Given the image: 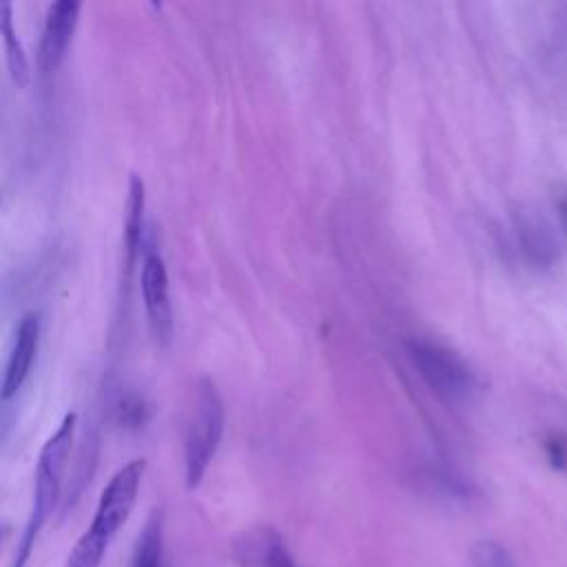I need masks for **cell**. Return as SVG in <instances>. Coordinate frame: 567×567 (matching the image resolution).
I'll return each mask as SVG.
<instances>
[{"label":"cell","instance_id":"obj_1","mask_svg":"<svg viewBox=\"0 0 567 567\" xmlns=\"http://www.w3.org/2000/svg\"><path fill=\"white\" fill-rule=\"evenodd\" d=\"M146 461L133 458L122 465L100 494L91 527L73 545L64 567H100L111 540L128 520L144 478Z\"/></svg>","mask_w":567,"mask_h":567},{"label":"cell","instance_id":"obj_2","mask_svg":"<svg viewBox=\"0 0 567 567\" xmlns=\"http://www.w3.org/2000/svg\"><path fill=\"white\" fill-rule=\"evenodd\" d=\"M75 423L78 414L66 412L55 427V432L44 441L38 465H35V485H33V501H31V512L20 538V545L16 549V556L11 560V567H27L31 549L35 538L40 536L42 527L47 525L49 516L53 514L60 492H62V478L64 470L71 456L73 439H75Z\"/></svg>","mask_w":567,"mask_h":567},{"label":"cell","instance_id":"obj_3","mask_svg":"<svg viewBox=\"0 0 567 567\" xmlns=\"http://www.w3.org/2000/svg\"><path fill=\"white\" fill-rule=\"evenodd\" d=\"M408 357L425 385L447 405H470L483 390L474 368L439 341L412 337L408 341Z\"/></svg>","mask_w":567,"mask_h":567},{"label":"cell","instance_id":"obj_4","mask_svg":"<svg viewBox=\"0 0 567 567\" xmlns=\"http://www.w3.org/2000/svg\"><path fill=\"white\" fill-rule=\"evenodd\" d=\"M224 432V405L210 379H202L197 388L195 410L186 427L184 441V463H186V485L197 487L204 478L219 439Z\"/></svg>","mask_w":567,"mask_h":567},{"label":"cell","instance_id":"obj_5","mask_svg":"<svg viewBox=\"0 0 567 567\" xmlns=\"http://www.w3.org/2000/svg\"><path fill=\"white\" fill-rule=\"evenodd\" d=\"M140 290L148 317L151 334L157 346L166 348L173 341V306L168 292V272L164 259L155 250H146L140 272Z\"/></svg>","mask_w":567,"mask_h":567},{"label":"cell","instance_id":"obj_6","mask_svg":"<svg viewBox=\"0 0 567 567\" xmlns=\"http://www.w3.org/2000/svg\"><path fill=\"white\" fill-rule=\"evenodd\" d=\"M82 4L75 0H58L51 2L44 16L42 38L38 47V73L42 80L55 75V71L66 60Z\"/></svg>","mask_w":567,"mask_h":567},{"label":"cell","instance_id":"obj_7","mask_svg":"<svg viewBox=\"0 0 567 567\" xmlns=\"http://www.w3.org/2000/svg\"><path fill=\"white\" fill-rule=\"evenodd\" d=\"M38 341H40V317L38 312H27L16 326L11 352L7 359L2 388H0V396L4 401L13 399L22 390L38 354Z\"/></svg>","mask_w":567,"mask_h":567},{"label":"cell","instance_id":"obj_8","mask_svg":"<svg viewBox=\"0 0 567 567\" xmlns=\"http://www.w3.org/2000/svg\"><path fill=\"white\" fill-rule=\"evenodd\" d=\"M144 208H146V186L140 175H131L128 179V197L124 206V224H122V292L128 299V281L137 257L144 244Z\"/></svg>","mask_w":567,"mask_h":567},{"label":"cell","instance_id":"obj_9","mask_svg":"<svg viewBox=\"0 0 567 567\" xmlns=\"http://www.w3.org/2000/svg\"><path fill=\"white\" fill-rule=\"evenodd\" d=\"M239 560L246 567H297L275 529H257L239 543Z\"/></svg>","mask_w":567,"mask_h":567},{"label":"cell","instance_id":"obj_10","mask_svg":"<svg viewBox=\"0 0 567 567\" xmlns=\"http://www.w3.org/2000/svg\"><path fill=\"white\" fill-rule=\"evenodd\" d=\"M0 38L4 42V55H7V69L16 86H27L31 80V69L27 53L22 49V42L13 27V4L0 0Z\"/></svg>","mask_w":567,"mask_h":567},{"label":"cell","instance_id":"obj_11","mask_svg":"<svg viewBox=\"0 0 567 567\" xmlns=\"http://www.w3.org/2000/svg\"><path fill=\"white\" fill-rule=\"evenodd\" d=\"M518 241L525 250V255L536 264H549L556 257V244L549 233V228L543 224V219L534 215H520L516 224Z\"/></svg>","mask_w":567,"mask_h":567},{"label":"cell","instance_id":"obj_12","mask_svg":"<svg viewBox=\"0 0 567 567\" xmlns=\"http://www.w3.org/2000/svg\"><path fill=\"white\" fill-rule=\"evenodd\" d=\"M162 512L155 509L140 532L133 554V567H162Z\"/></svg>","mask_w":567,"mask_h":567},{"label":"cell","instance_id":"obj_13","mask_svg":"<svg viewBox=\"0 0 567 567\" xmlns=\"http://www.w3.org/2000/svg\"><path fill=\"white\" fill-rule=\"evenodd\" d=\"M472 560L476 567H516L507 549L494 540H481L472 549Z\"/></svg>","mask_w":567,"mask_h":567},{"label":"cell","instance_id":"obj_14","mask_svg":"<svg viewBox=\"0 0 567 567\" xmlns=\"http://www.w3.org/2000/svg\"><path fill=\"white\" fill-rule=\"evenodd\" d=\"M144 410H146L144 401H140L137 396H128L117 408V412L122 414L120 421L126 425H140V423H144Z\"/></svg>","mask_w":567,"mask_h":567},{"label":"cell","instance_id":"obj_15","mask_svg":"<svg viewBox=\"0 0 567 567\" xmlns=\"http://www.w3.org/2000/svg\"><path fill=\"white\" fill-rule=\"evenodd\" d=\"M558 210H560L563 224H565V228H567V195H563V197L558 199Z\"/></svg>","mask_w":567,"mask_h":567}]
</instances>
